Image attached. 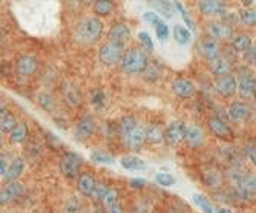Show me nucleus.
<instances>
[{"label": "nucleus", "mask_w": 256, "mask_h": 213, "mask_svg": "<svg viewBox=\"0 0 256 213\" xmlns=\"http://www.w3.org/2000/svg\"><path fill=\"white\" fill-rule=\"evenodd\" d=\"M103 34V22L97 17H84L77 23L76 36L82 43H96Z\"/></svg>", "instance_id": "nucleus-1"}, {"label": "nucleus", "mask_w": 256, "mask_h": 213, "mask_svg": "<svg viewBox=\"0 0 256 213\" xmlns=\"http://www.w3.org/2000/svg\"><path fill=\"white\" fill-rule=\"evenodd\" d=\"M120 64L123 72L126 74H140L149 68V57L142 48H132L124 52V57Z\"/></svg>", "instance_id": "nucleus-2"}, {"label": "nucleus", "mask_w": 256, "mask_h": 213, "mask_svg": "<svg viewBox=\"0 0 256 213\" xmlns=\"http://www.w3.org/2000/svg\"><path fill=\"white\" fill-rule=\"evenodd\" d=\"M83 164V158L76 152H64L60 158V172L69 178H77L80 176V169Z\"/></svg>", "instance_id": "nucleus-3"}, {"label": "nucleus", "mask_w": 256, "mask_h": 213, "mask_svg": "<svg viewBox=\"0 0 256 213\" xmlns=\"http://www.w3.org/2000/svg\"><path fill=\"white\" fill-rule=\"evenodd\" d=\"M124 57V52H123V46L117 44V43H104L100 51H98V58L103 64L106 66H112V64H117V63H122Z\"/></svg>", "instance_id": "nucleus-4"}, {"label": "nucleus", "mask_w": 256, "mask_h": 213, "mask_svg": "<svg viewBox=\"0 0 256 213\" xmlns=\"http://www.w3.org/2000/svg\"><path fill=\"white\" fill-rule=\"evenodd\" d=\"M207 124H208V129H210V132H212L216 138H220V140H222V141H234V138H235L234 129H232L224 120H221L220 116H212V118H208Z\"/></svg>", "instance_id": "nucleus-5"}, {"label": "nucleus", "mask_w": 256, "mask_h": 213, "mask_svg": "<svg viewBox=\"0 0 256 213\" xmlns=\"http://www.w3.org/2000/svg\"><path fill=\"white\" fill-rule=\"evenodd\" d=\"M215 90L220 94L221 97L228 98V97H234L236 90H238V82L234 76H222V77H216L215 83H214Z\"/></svg>", "instance_id": "nucleus-6"}, {"label": "nucleus", "mask_w": 256, "mask_h": 213, "mask_svg": "<svg viewBox=\"0 0 256 213\" xmlns=\"http://www.w3.org/2000/svg\"><path fill=\"white\" fill-rule=\"evenodd\" d=\"M235 194L244 200H248L252 195H254L256 194V175L246 174L238 182H235Z\"/></svg>", "instance_id": "nucleus-7"}, {"label": "nucleus", "mask_w": 256, "mask_h": 213, "mask_svg": "<svg viewBox=\"0 0 256 213\" xmlns=\"http://www.w3.org/2000/svg\"><path fill=\"white\" fill-rule=\"evenodd\" d=\"M186 130H188V126L181 122H172L166 130H164V141L168 144H178L181 141H184L186 138Z\"/></svg>", "instance_id": "nucleus-8"}, {"label": "nucleus", "mask_w": 256, "mask_h": 213, "mask_svg": "<svg viewBox=\"0 0 256 213\" xmlns=\"http://www.w3.org/2000/svg\"><path fill=\"white\" fill-rule=\"evenodd\" d=\"M108 38L110 43H117L123 46L130 38V28L126 23H114L108 32Z\"/></svg>", "instance_id": "nucleus-9"}, {"label": "nucleus", "mask_w": 256, "mask_h": 213, "mask_svg": "<svg viewBox=\"0 0 256 213\" xmlns=\"http://www.w3.org/2000/svg\"><path fill=\"white\" fill-rule=\"evenodd\" d=\"M96 132V122L90 115H84L82 116L77 126H76V140L78 141H84L88 138L92 136V134Z\"/></svg>", "instance_id": "nucleus-10"}, {"label": "nucleus", "mask_w": 256, "mask_h": 213, "mask_svg": "<svg viewBox=\"0 0 256 213\" xmlns=\"http://www.w3.org/2000/svg\"><path fill=\"white\" fill-rule=\"evenodd\" d=\"M37 68H38V62L32 56H22L16 64V70L20 77H31L37 70Z\"/></svg>", "instance_id": "nucleus-11"}, {"label": "nucleus", "mask_w": 256, "mask_h": 213, "mask_svg": "<svg viewBox=\"0 0 256 213\" xmlns=\"http://www.w3.org/2000/svg\"><path fill=\"white\" fill-rule=\"evenodd\" d=\"M207 30H208V34L216 40H228V38L232 40V37L235 36L232 28L224 22H210L207 25Z\"/></svg>", "instance_id": "nucleus-12"}, {"label": "nucleus", "mask_w": 256, "mask_h": 213, "mask_svg": "<svg viewBox=\"0 0 256 213\" xmlns=\"http://www.w3.org/2000/svg\"><path fill=\"white\" fill-rule=\"evenodd\" d=\"M256 90V78L252 74H241L238 77V92L242 98H250Z\"/></svg>", "instance_id": "nucleus-13"}, {"label": "nucleus", "mask_w": 256, "mask_h": 213, "mask_svg": "<svg viewBox=\"0 0 256 213\" xmlns=\"http://www.w3.org/2000/svg\"><path fill=\"white\" fill-rule=\"evenodd\" d=\"M23 194V184L18 181H12V182H6L2 194H0V204L5 206L10 201L18 198Z\"/></svg>", "instance_id": "nucleus-14"}, {"label": "nucleus", "mask_w": 256, "mask_h": 213, "mask_svg": "<svg viewBox=\"0 0 256 213\" xmlns=\"http://www.w3.org/2000/svg\"><path fill=\"white\" fill-rule=\"evenodd\" d=\"M148 141V136H146V129L142 128V126H136L128 138H124V143L128 148L134 149V150H138L140 148H142L144 143Z\"/></svg>", "instance_id": "nucleus-15"}, {"label": "nucleus", "mask_w": 256, "mask_h": 213, "mask_svg": "<svg viewBox=\"0 0 256 213\" xmlns=\"http://www.w3.org/2000/svg\"><path fill=\"white\" fill-rule=\"evenodd\" d=\"M172 90L181 98H189L195 94V84L188 78H176L172 83Z\"/></svg>", "instance_id": "nucleus-16"}, {"label": "nucleus", "mask_w": 256, "mask_h": 213, "mask_svg": "<svg viewBox=\"0 0 256 213\" xmlns=\"http://www.w3.org/2000/svg\"><path fill=\"white\" fill-rule=\"evenodd\" d=\"M198 8L204 16H221L226 12V5L218 0H201L198 2Z\"/></svg>", "instance_id": "nucleus-17"}, {"label": "nucleus", "mask_w": 256, "mask_h": 213, "mask_svg": "<svg viewBox=\"0 0 256 213\" xmlns=\"http://www.w3.org/2000/svg\"><path fill=\"white\" fill-rule=\"evenodd\" d=\"M248 112H250V109L242 102H234L227 109L228 118L232 122H235V123H241V122L247 120Z\"/></svg>", "instance_id": "nucleus-18"}, {"label": "nucleus", "mask_w": 256, "mask_h": 213, "mask_svg": "<svg viewBox=\"0 0 256 213\" xmlns=\"http://www.w3.org/2000/svg\"><path fill=\"white\" fill-rule=\"evenodd\" d=\"M200 52L202 54V57H206L207 60H210V62H214L215 58L221 57L220 56V52H221L220 44L214 38H206V40H202L200 43Z\"/></svg>", "instance_id": "nucleus-19"}, {"label": "nucleus", "mask_w": 256, "mask_h": 213, "mask_svg": "<svg viewBox=\"0 0 256 213\" xmlns=\"http://www.w3.org/2000/svg\"><path fill=\"white\" fill-rule=\"evenodd\" d=\"M77 187H78V192L84 196H92L94 194L96 187H97V181L96 178L92 176L90 174H80L78 180H77Z\"/></svg>", "instance_id": "nucleus-20"}, {"label": "nucleus", "mask_w": 256, "mask_h": 213, "mask_svg": "<svg viewBox=\"0 0 256 213\" xmlns=\"http://www.w3.org/2000/svg\"><path fill=\"white\" fill-rule=\"evenodd\" d=\"M184 141L190 148H200L204 143V132L201 130V128H198L195 124H189L188 126V130H186Z\"/></svg>", "instance_id": "nucleus-21"}, {"label": "nucleus", "mask_w": 256, "mask_h": 213, "mask_svg": "<svg viewBox=\"0 0 256 213\" xmlns=\"http://www.w3.org/2000/svg\"><path fill=\"white\" fill-rule=\"evenodd\" d=\"M210 70L216 77L228 76L232 70V63L227 57H218L214 62H210Z\"/></svg>", "instance_id": "nucleus-22"}, {"label": "nucleus", "mask_w": 256, "mask_h": 213, "mask_svg": "<svg viewBox=\"0 0 256 213\" xmlns=\"http://www.w3.org/2000/svg\"><path fill=\"white\" fill-rule=\"evenodd\" d=\"M252 46H253L252 37L247 34H235L232 37V48H234L236 52L246 54Z\"/></svg>", "instance_id": "nucleus-23"}, {"label": "nucleus", "mask_w": 256, "mask_h": 213, "mask_svg": "<svg viewBox=\"0 0 256 213\" xmlns=\"http://www.w3.org/2000/svg\"><path fill=\"white\" fill-rule=\"evenodd\" d=\"M23 169H25V162H23L22 158H16L11 161V164L8 166V170L5 174V181L8 182H12V181H17V178L22 175Z\"/></svg>", "instance_id": "nucleus-24"}, {"label": "nucleus", "mask_w": 256, "mask_h": 213, "mask_svg": "<svg viewBox=\"0 0 256 213\" xmlns=\"http://www.w3.org/2000/svg\"><path fill=\"white\" fill-rule=\"evenodd\" d=\"M122 168H124L126 170H144L146 169V162L135 155H126L122 158L120 161Z\"/></svg>", "instance_id": "nucleus-25"}, {"label": "nucleus", "mask_w": 256, "mask_h": 213, "mask_svg": "<svg viewBox=\"0 0 256 213\" xmlns=\"http://www.w3.org/2000/svg\"><path fill=\"white\" fill-rule=\"evenodd\" d=\"M17 126V122H16V116L11 114V112H6L2 109V115H0V129L5 134H11Z\"/></svg>", "instance_id": "nucleus-26"}, {"label": "nucleus", "mask_w": 256, "mask_h": 213, "mask_svg": "<svg viewBox=\"0 0 256 213\" xmlns=\"http://www.w3.org/2000/svg\"><path fill=\"white\" fill-rule=\"evenodd\" d=\"M63 96L68 104H71L72 108L78 106L82 103V96L76 86H66L63 88Z\"/></svg>", "instance_id": "nucleus-27"}, {"label": "nucleus", "mask_w": 256, "mask_h": 213, "mask_svg": "<svg viewBox=\"0 0 256 213\" xmlns=\"http://www.w3.org/2000/svg\"><path fill=\"white\" fill-rule=\"evenodd\" d=\"M174 38L180 44H188L192 38V31L182 25H175L174 28Z\"/></svg>", "instance_id": "nucleus-28"}, {"label": "nucleus", "mask_w": 256, "mask_h": 213, "mask_svg": "<svg viewBox=\"0 0 256 213\" xmlns=\"http://www.w3.org/2000/svg\"><path fill=\"white\" fill-rule=\"evenodd\" d=\"M28 136V128L26 124H23V123H18L16 126V129L10 134V141L14 144H18V143H23V141L26 140Z\"/></svg>", "instance_id": "nucleus-29"}, {"label": "nucleus", "mask_w": 256, "mask_h": 213, "mask_svg": "<svg viewBox=\"0 0 256 213\" xmlns=\"http://www.w3.org/2000/svg\"><path fill=\"white\" fill-rule=\"evenodd\" d=\"M146 136H148V141H149V143L158 144V143H161L162 140H164V132L161 130L160 126L150 124V126L146 129Z\"/></svg>", "instance_id": "nucleus-30"}, {"label": "nucleus", "mask_w": 256, "mask_h": 213, "mask_svg": "<svg viewBox=\"0 0 256 213\" xmlns=\"http://www.w3.org/2000/svg\"><path fill=\"white\" fill-rule=\"evenodd\" d=\"M136 128V122H135V118L134 116H123L122 118V122L118 124V130H120V135L124 138L129 136V134Z\"/></svg>", "instance_id": "nucleus-31"}, {"label": "nucleus", "mask_w": 256, "mask_h": 213, "mask_svg": "<svg viewBox=\"0 0 256 213\" xmlns=\"http://www.w3.org/2000/svg\"><path fill=\"white\" fill-rule=\"evenodd\" d=\"M114 10V5L109 0H97L94 4V12L98 16H109Z\"/></svg>", "instance_id": "nucleus-32"}, {"label": "nucleus", "mask_w": 256, "mask_h": 213, "mask_svg": "<svg viewBox=\"0 0 256 213\" xmlns=\"http://www.w3.org/2000/svg\"><path fill=\"white\" fill-rule=\"evenodd\" d=\"M194 201H195V204L200 207V210H202L204 213H214V212H215L212 202L208 201L204 195L195 194V195H194Z\"/></svg>", "instance_id": "nucleus-33"}, {"label": "nucleus", "mask_w": 256, "mask_h": 213, "mask_svg": "<svg viewBox=\"0 0 256 213\" xmlns=\"http://www.w3.org/2000/svg\"><path fill=\"white\" fill-rule=\"evenodd\" d=\"M240 18L247 26H256V12L250 8H244L240 11Z\"/></svg>", "instance_id": "nucleus-34"}, {"label": "nucleus", "mask_w": 256, "mask_h": 213, "mask_svg": "<svg viewBox=\"0 0 256 213\" xmlns=\"http://www.w3.org/2000/svg\"><path fill=\"white\" fill-rule=\"evenodd\" d=\"M204 184L207 186V187H220L221 184H222V176H221V174H218V172H207L206 175H204Z\"/></svg>", "instance_id": "nucleus-35"}, {"label": "nucleus", "mask_w": 256, "mask_h": 213, "mask_svg": "<svg viewBox=\"0 0 256 213\" xmlns=\"http://www.w3.org/2000/svg\"><path fill=\"white\" fill-rule=\"evenodd\" d=\"M155 182L162 187H172L175 184V178L168 172H158L155 175Z\"/></svg>", "instance_id": "nucleus-36"}, {"label": "nucleus", "mask_w": 256, "mask_h": 213, "mask_svg": "<svg viewBox=\"0 0 256 213\" xmlns=\"http://www.w3.org/2000/svg\"><path fill=\"white\" fill-rule=\"evenodd\" d=\"M149 5L152 8H155L158 12H162L166 17H170L172 16V10H174V4L170 2H149Z\"/></svg>", "instance_id": "nucleus-37"}, {"label": "nucleus", "mask_w": 256, "mask_h": 213, "mask_svg": "<svg viewBox=\"0 0 256 213\" xmlns=\"http://www.w3.org/2000/svg\"><path fill=\"white\" fill-rule=\"evenodd\" d=\"M175 8L180 11V14H181V17H182L184 23H186V25H188V28L194 32V31L196 30V26H195V22L192 20V17L189 16V12L184 10V6H182L181 4H175Z\"/></svg>", "instance_id": "nucleus-38"}, {"label": "nucleus", "mask_w": 256, "mask_h": 213, "mask_svg": "<svg viewBox=\"0 0 256 213\" xmlns=\"http://www.w3.org/2000/svg\"><path fill=\"white\" fill-rule=\"evenodd\" d=\"M104 92L102 89H97L92 92V97H90V104L97 108V109H102L104 106Z\"/></svg>", "instance_id": "nucleus-39"}, {"label": "nucleus", "mask_w": 256, "mask_h": 213, "mask_svg": "<svg viewBox=\"0 0 256 213\" xmlns=\"http://www.w3.org/2000/svg\"><path fill=\"white\" fill-rule=\"evenodd\" d=\"M90 158L92 161H96V162H100V164H114V158L102 150H96V152H92L90 154Z\"/></svg>", "instance_id": "nucleus-40"}, {"label": "nucleus", "mask_w": 256, "mask_h": 213, "mask_svg": "<svg viewBox=\"0 0 256 213\" xmlns=\"http://www.w3.org/2000/svg\"><path fill=\"white\" fill-rule=\"evenodd\" d=\"M80 210H82V202L77 196H72L64 204V213H78Z\"/></svg>", "instance_id": "nucleus-41"}, {"label": "nucleus", "mask_w": 256, "mask_h": 213, "mask_svg": "<svg viewBox=\"0 0 256 213\" xmlns=\"http://www.w3.org/2000/svg\"><path fill=\"white\" fill-rule=\"evenodd\" d=\"M54 98L51 97V94L48 92H43L38 96V104L44 109V110H52V106H54Z\"/></svg>", "instance_id": "nucleus-42"}, {"label": "nucleus", "mask_w": 256, "mask_h": 213, "mask_svg": "<svg viewBox=\"0 0 256 213\" xmlns=\"http://www.w3.org/2000/svg\"><path fill=\"white\" fill-rule=\"evenodd\" d=\"M155 34H156V37H158V40L161 43L168 42V38H169V26L166 25L164 22H161L158 26H155Z\"/></svg>", "instance_id": "nucleus-43"}, {"label": "nucleus", "mask_w": 256, "mask_h": 213, "mask_svg": "<svg viewBox=\"0 0 256 213\" xmlns=\"http://www.w3.org/2000/svg\"><path fill=\"white\" fill-rule=\"evenodd\" d=\"M108 192H109V187L106 184L97 182V187H96V190H94V194H92L90 198H94L96 201H102L103 202V200H104V196H106Z\"/></svg>", "instance_id": "nucleus-44"}, {"label": "nucleus", "mask_w": 256, "mask_h": 213, "mask_svg": "<svg viewBox=\"0 0 256 213\" xmlns=\"http://www.w3.org/2000/svg\"><path fill=\"white\" fill-rule=\"evenodd\" d=\"M143 18H144L146 23H149L150 26H158L160 23L162 22L161 17L155 11H146V12H143Z\"/></svg>", "instance_id": "nucleus-45"}, {"label": "nucleus", "mask_w": 256, "mask_h": 213, "mask_svg": "<svg viewBox=\"0 0 256 213\" xmlns=\"http://www.w3.org/2000/svg\"><path fill=\"white\" fill-rule=\"evenodd\" d=\"M138 38H140V42H142V44L146 48V51H149V52L154 51V42H152L150 36L146 31H140L138 32Z\"/></svg>", "instance_id": "nucleus-46"}, {"label": "nucleus", "mask_w": 256, "mask_h": 213, "mask_svg": "<svg viewBox=\"0 0 256 213\" xmlns=\"http://www.w3.org/2000/svg\"><path fill=\"white\" fill-rule=\"evenodd\" d=\"M117 202H120V201H118V192L115 190V188H109V192L106 194V196H104V200H103L104 207L114 206V204H117Z\"/></svg>", "instance_id": "nucleus-47"}, {"label": "nucleus", "mask_w": 256, "mask_h": 213, "mask_svg": "<svg viewBox=\"0 0 256 213\" xmlns=\"http://www.w3.org/2000/svg\"><path fill=\"white\" fill-rule=\"evenodd\" d=\"M246 154H247L248 160L252 161V164L256 168V144H248L246 148Z\"/></svg>", "instance_id": "nucleus-48"}, {"label": "nucleus", "mask_w": 256, "mask_h": 213, "mask_svg": "<svg viewBox=\"0 0 256 213\" xmlns=\"http://www.w3.org/2000/svg\"><path fill=\"white\" fill-rule=\"evenodd\" d=\"M134 188H143L146 186V180L143 178H132L130 182H129Z\"/></svg>", "instance_id": "nucleus-49"}, {"label": "nucleus", "mask_w": 256, "mask_h": 213, "mask_svg": "<svg viewBox=\"0 0 256 213\" xmlns=\"http://www.w3.org/2000/svg\"><path fill=\"white\" fill-rule=\"evenodd\" d=\"M246 58H247V62H250V63H254V62H256V44H253L252 48L246 52Z\"/></svg>", "instance_id": "nucleus-50"}, {"label": "nucleus", "mask_w": 256, "mask_h": 213, "mask_svg": "<svg viewBox=\"0 0 256 213\" xmlns=\"http://www.w3.org/2000/svg\"><path fill=\"white\" fill-rule=\"evenodd\" d=\"M106 210H108V213H123V207H122V204H120V202L106 207Z\"/></svg>", "instance_id": "nucleus-51"}, {"label": "nucleus", "mask_w": 256, "mask_h": 213, "mask_svg": "<svg viewBox=\"0 0 256 213\" xmlns=\"http://www.w3.org/2000/svg\"><path fill=\"white\" fill-rule=\"evenodd\" d=\"M0 174H2V176H5V174H6V170H8V164H6V158L2 155L0 156Z\"/></svg>", "instance_id": "nucleus-52"}, {"label": "nucleus", "mask_w": 256, "mask_h": 213, "mask_svg": "<svg viewBox=\"0 0 256 213\" xmlns=\"http://www.w3.org/2000/svg\"><path fill=\"white\" fill-rule=\"evenodd\" d=\"M216 213H234L230 208H227V207H220L218 210H216Z\"/></svg>", "instance_id": "nucleus-53"}, {"label": "nucleus", "mask_w": 256, "mask_h": 213, "mask_svg": "<svg viewBox=\"0 0 256 213\" xmlns=\"http://www.w3.org/2000/svg\"><path fill=\"white\" fill-rule=\"evenodd\" d=\"M253 98H254V102H256V90H254V94H253Z\"/></svg>", "instance_id": "nucleus-54"}]
</instances>
